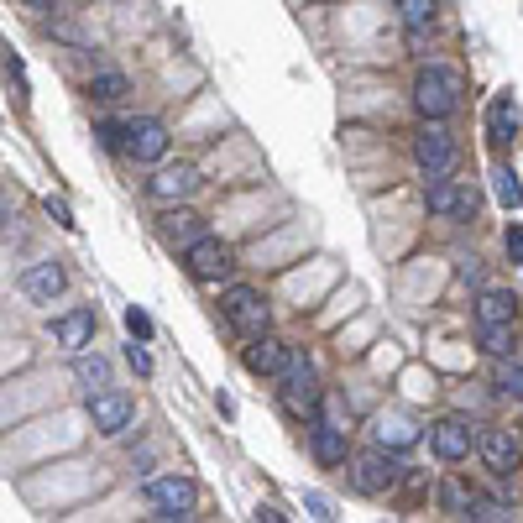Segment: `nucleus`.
Wrapping results in <instances>:
<instances>
[{
	"mask_svg": "<svg viewBox=\"0 0 523 523\" xmlns=\"http://www.w3.org/2000/svg\"><path fill=\"white\" fill-rule=\"evenodd\" d=\"M461 95H466V79L456 74V68H445V63L419 68V79H414V105H419V116H424V121H445V116H456Z\"/></svg>",
	"mask_w": 523,
	"mask_h": 523,
	"instance_id": "f257e3e1",
	"label": "nucleus"
},
{
	"mask_svg": "<svg viewBox=\"0 0 523 523\" xmlns=\"http://www.w3.org/2000/svg\"><path fill=\"white\" fill-rule=\"evenodd\" d=\"M220 314H225V325H231L236 335H246V340L267 335V299L257 288H246V283H231L220 293Z\"/></svg>",
	"mask_w": 523,
	"mask_h": 523,
	"instance_id": "f03ea898",
	"label": "nucleus"
},
{
	"mask_svg": "<svg viewBox=\"0 0 523 523\" xmlns=\"http://www.w3.org/2000/svg\"><path fill=\"white\" fill-rule=\"evenodd\" d=\"M283 403H288V414H299V419H320V382H314V361L304 351H293L288 356V367H283Z\"/></svg>",
	"mask_w": 523,
	"mask_h": 523,
	"instance_id": "7ed1b4c3",
	"label": "nucleus"
},
{
	"mask_svg": "<svg viewBox=\"0 0 523 523\" xmlns=\"http://www.w3.org/2000/svg\"><path fill=\"white\" fill-rule=\"evenodd\" d=\"M351 482H356V492L377 497V492H393L403 482V466L393 461V450L372 445V450H361V456L351 461Z\"/></svg>",
	"mask_w": 523,
	"mask_h": 523,
	"instance_id": "20e7f679",
	"label": "nucleus"
},
{
	"mask_svg": "<svg viewBox=\"0 0 523 523\" xmlns=\"http://www.w3.org/2000/svg\"><path fill=\"white\" fill-rule=\"evenodd\" d=\"M414 163L429 173V178H445L456 168V136H450L440 121H429L419 136H414Z\"/></svg>",
	"mask_w": 523,
	"mask_h": 523,
	"instance_id": "39448f33",
	"label": "nucleus"
},
{
	"mask_svg": "<svg viewBox=\"0 0 523 523\" xmlns=\"http://www.w3.org/2000/svg\"><path fill=\"white\" fill-rule=\"evenodd\" d=\"M184 262H189V278L194 283H220V278H231V246L215 241V236H199L194 246H184Z\"/></svg>",
	"mask_w": 523,
	"mask_h": 523,
	"instance_id": "423d86ee",
	"label": "nucleus"
},
{
	"mask_svg": "<svg viewBox=\"0 0 523 523\" xmlns=\"http://www.w3.org/2000/svg\"><path fill=\"white\" fill-rule=\"evenodd\" d=\"M476 456L487 461V471L492 476H518V466H523V450H518V440L508 435V429H482V435H476Z\"/></svg>",
	"mask_w": 523,
	"mask_h": 523,
	"instance_id": "0eeeda50",
	"label": "nucleus"
},
{
	"mask_svg": "<svg viewBox=\"0 0 523 523\" xmlns=\"http://www.w3.org/2000/svg\"><path fill=\"white\" fill-rule=\"evenodd\" d=\"M476 435H482V429H476L471 419L450 414V419H440V424H435V435H429V440H435V456H440V461L456 466V461H466L471 450H476Z\"/></svg>",
	"mask_w": 523,
	"mask_h": 523,
	"instance_id": "6e6552de",
	"label": "nucleus"
},
{
	"mask_svg": "<svg viewBox=\"0 0 523 523\" xmlns=\"http://www.w3.org/2000/svg\"><path fill=\"white\" fill-rule=\"evenodd\" d=\"M424 204H429V215H445V220H471L476 215V194L450 184V178H429Z\"/></svg>",
	"mask_w": 523,
	"mask_h": 523,
	"instance_id": "1a4fd4ad",
	"label": "nucleus"
},
{
	"mask_svg": "<svg viewBox=\"0 0 523 523\" xmlns=\"http://www.w3.org/2000/svg\"><path fill=\"white\" fill-rule=\"evenodd\" d=\"M142 497H147L157 513H189L194 497H199V487L189 482V476H152V482L142 487Z\"/></svg>",
	"mask_w": 523,
	"mask_h": 523,
	"instance_id": "9d476101",
	"label": "nucleus"
},
{
	"mask_svg": "<svg viewBox=\"0 0 523 523\" xmlns=\"http://www.w3.org/2000/svg\"><path fill=\"white\" fill-rule=\"evenodd\" d=\"M131 414H136V403H131V393H121V388H105V393L89 398V419H95L100 435H121V429L131 424Z\"/></svg>",
	"mask_w": 523,
	"mask_h": 523,
	"instance_id": "9b49d317",
	"label": "nucleus"
},
{
	"mask_svg": "<svg viewBox=\"0 0 523 523\" xmlns=\"http://www.w3.org/2000/svg\"><path fill=\"white\" fill-rule=\"evenodd\" d=\"M288 356H293V346H288V340H278V335H262V340H252V346H246V372H257V377H283Z\"/></svg>",
	"mask_w": 523,
	"mask_h": 523,
	"instance_id": "f8f14e48",
	"label": "nucleus"
},
{
	"mask_svg": "<svg viewBox=\"0 0 523 523\" xmlns=\"http://www.w3.org/2000/svg\"><path fill=\"white\" fill-rule=\"evenodd\" d=\"M126 152L136 157V163H163V152H168V126H163V121H131Z\"/></svg>",
	"mask_w": 523,
	"mask_h": 523,
	"instance_id": "ddd939ff",
	"label": "nucleus"
},
{
	"mask_svg": "<svg viewBox=\"0 0 523 523\" xmlns=\"http://www.w3.org/2000/svg\"><path fill=\"white\" fill-rule=\"evenodd\" d=\"M63 283H68V278H63L58 262H37V267L21 272V293H27L32 304H53L58 293H63Z\"/></svg>",
	"mask_w": 523,
	"mask_h": 523,
	"instance_id": "4468645a",
	"label": "nucleus"
},
{
	"mask_svg": "<svg viewBox=\"0 0 523 523\" xmlns=\"http://www.w3.org/2000/svg\"><path fill=\"white\" fill-rule=\"evenodd\" d=\"M309 450H314V461H320V466H340V461H346V429L330 424V419H314L309 424Z\"/></svg>",
	"mask_w": 523,
	"mask_h": 523,
	"instance_id": "2eb2a0df",
	"label": "nucleus"
},
{
	"mask_svg": "<svg viewBox=\"0 0 523 523\" xmlns=\"http://www.w3.org/2000/svg\"><path fill=\"white\" fill-rule=\"evenodd\" d=\"M152 199H163V204H173V199H189L194 189H199V168L194 163H178V168H163L152 178Z\"/></svg>",
	"mask_w": 523,
	"mask_h": 523,
	"instance_id": "dca6fc26",
	"label": "nucleus"
},
{
	"mask_svg": "<svg viewBox=\"0 0 523 523\" xmlns=\"http://www.w3.org/2000/svg\"><path fill=\"white\" fill-rule=\"evenodd\" d=\"M518 100H513V89H503V95H497L492 105H487V136H492V142L497 147H503V142H513V136H518Z\"/></svg>",
	"mask_w": 523,
	"mask_h": 523,
	"instance_id": "f3484780",
	"label": "nucleus"
},
{
	"mask_svg": "<svg viewBox=\"0 0 523 523\" xmlns=\"http://www.w3.org/2000/svg\"><path fill=\"white\" fill-rule=\"evenodd\" d=\"M476 325H518V299L508 288H487L476 299Z\"/></svg>",
	"mask_w": 523,
	"mask_h": 523,
	"instance_id": "a211bd4d",
	"label": "nucleus"
},
{
	"mask_svg": "<svg viewBox=\"0 0 523 523\" xmlns=\"http://www.w3.org/2000/svg\"><path fill=\"white\" fill-rule=\"evenodd\" d=\"M53 335H58V346L84 351L89 340H95V309H74V314H63V320L53 325Z\"/></svg>",
	"mask_w": 523,
	"mask_h": 523,
	"instance_id": "6ab92c4d",
	"label": "nucleus"
},
{
	"mask_svg": "<svg viewBox=\"0 0 523 523\" xmlns=\"http://www.w3.org/2000/svg\"><path fill=\"white\" fill-rule=\"evenodd\" d=\"M157 225H163V236H168V241H184V246L199 241V215L184 210V204H178V210H163V215H157Z\"/></svg>",
	"mask_w": 523,
	"mask_h": 523,
	"instance_id": "aec40b11",
	"label": "nucleus"
},
{
	"mask_svg": "<svg viewBox=\"0 0 523 523\" xmlns=\"http://www.w3.org/2000/svg\"><path fill=\"white\" fill-rule=\"evenodd\" d=\"M74 377H79V388L95 398V393L110 388V361H105L100 351H95V356H79V361H74Z\"/></svg>",
	"mask_w": 523,
	"mask_h": 523,
	"instance_id": "412c9836",
	"label": "nucleus"
},
{
	"mask_svg": "<svg viewBox=\"0 0 523 523\" xmlns=\"http://www.w3.org/2000/svg\"><path fill=\"white\" fill-rule=\"evenodd\" d=\"M126 74H121V68H100V74L95 79H89V95H95L100 105H116V100H126Z\"/></svg>",
	"mask_w": 523,
	"mask_h": 523,
	"instance_id": "4be33fe9",
	"label": "nucleus"
},
{
	"mask_svg": "<svg viewBox=\"0 0 523 523\" xmlns=\"http://www.w3.org/2000/svg\"><path fill=\"white\" fill-rule=\"evenodd\" d=\"M492 194H497V204H503V210H518V204H523V184H518V173H513L508 163L492 168Z\"/></svg>",
	"mask_w": 523,
	"mask_h": 523,
	"instance_id": "5701e85b",
	"label": "nucleus"
},
{
	"mask_svg": "<svg viewBox=\"0 0 523 523\" xmlns=\"http://www.w3.org/2000/svg\"><path fill=\"white\" fill-rule=\"evenodd\" d=\"M372 435H377V445H382V450H408V445L419 440V429H414V424H403V419H382V424L372 429Z\"/></svg>",
	"mask_w": 523,
	"mask_h": 523,
	"instance_id": "b1692460",
	"label": "nucleus"
},
{
	"mask_svg": "<svg viewBox=\"0 0 523 523\" xmlns=\"http://www.w3.org/2000/svg\"><path fill=\"white\" fill-rule=\"evenodd\" d=\"M492 388H497V398H513V403H523V367L518 361H497V372H492Z\"/></svg>",
	"mask_w": 523,
	"mask_h": 523,
	"instance_id": "393cba45",
	"label": "nucleus"
},
{
	"mask_svg": "<svg viewBox=\"0 0 523 523\" xmlns=\"http://www.w3.org/2000/svg\"><path fill=\"white\" fill-rule=\"evenodd\" d=\"M476 335H482V351L503 361L513 351V325H476Z\"/></svg>",
	"mask_w": 523,
	"mask_h": 523,
	"instance_id": "a878e982",
	"label": "nucleus"
},
{
	"mask_svg": "<svg viewBox=\"0 0 523 523\" xmlns=\"http://www.w3.org/2000/svg\"><path fill=\"white\" fill-rule=\"evenodd\" d=\"M398 11H403V27L419 37L429 21H435V0H398Z\"/></svg>",
	"mask_w": 523,
	"mask_h": 523,
	"instance_id": "bb28decb",
	"label": "nucleus"
},
{
	"mask_svg": "<svg viewBox=\"0 0 523 523\" xmlns=\"http://www.w3.org/2000/svg\"><path fill=\"white\" fill-rule=\"evenodd\" d=\"M95 136H100V147H105V152H126L131 126H121V121H100V126H95Z\"/></svg>",
	"mask_w": 523,
	"mask_h": 523,
	"instance_id": "cd10ccee",
	"label": "nucleus"
},
{
	"mask_svg": "<svg viewBox=\"0 0 523 523\" xmlns=\"http://www.w3.org/2000/svg\"><path fill=\"white\" fill-rule=\"evenodd\" d=\"M440 503H445V513H471L476 492H466L461 482H445V487H440Z\"/></svg>",
	"mask_w": 523,
	"mask_h": 523,
	"instance_id": "c85d7f7f",
	"label": "nucleus"
},
{
	"mask_svg": "<svg viewBox=\"0 0 523 523\" xmlns=\"http://www.w3.org/2000/svg\"><path fill=\"white\" fill-rule=\"evenodd\" d=\"M471 518H476V523H508V503H497V497H476V503H471Z\"/></svg>",
	"mask_w": 523,
	"mask_h": 523,
	"instance_id": "c756f323",
	"label": "nucleus"
},
{
	"mask_svg": "<svg viewBox=\"0 0 523 523\" xmlns=\"http://www.w3.org/2000/svg\"><path fill=\"white\" fill-rule=\"evenodd\" d=\"M126 330H131V340H152V314L147 309H126Z\"/></svg>",
	"mask_w": 523,
	"mask_h": 523,
	"instance_id": "7c9ffc66",
	"label": "nucleus"
},
{
	"mask_svg": "<svg viewBox=\"0 0 523 523\" xmlns=\"http://www.w3.org/2000/svg\"><path fill=\"white\" fill-rule=\"evenodd\" d=\"M304 508L320 518V523H335V508H330V497H320V492H304Z\"/></svg>",
	"mask_w": 523,
	"mask_h": 523,
	"instance_id": "2f4dec72",
	"label": "nucleus"
},
{
	"mask_svg": "<svg viewBox=\"0 0 523 523\" xmlns=\"http://www.w3.org/2000/svg\"><path fill=\"white\" fill-rule=\"evenodd\" d=\"M6 79H16V95H27V68H21L16 53H6Z\"/></svg>",
	"mask_w": 523,
	"mask_h": 523,
	"instance_id": "473e14b6",
	"label": "nucleus"
},
{
	"mask_svg": "<svg viewBox=\"0 0 523 523\" xmlns=\"http://www.w3.org/2000/svg\"><path fill=\"white\" fill-rule=\"evenodd\" d=\"M126 361H131V367L142 372V377L152 372V356H147V346H142V340H136V346H126Z\"/></svg>",
	"mask_w": 523,
	"mask_h": 523,
	"instance_id": "72a5a7b5",
	"label": "nucleus"
},
{
	"mask_svg": "<svg viewBox=\"0 0 523 523\" xmlns=\"http://www.w3.org/2000/svg\"><path fill=\"white\" fill-rule=\"evenodd\" d=\"M503 246H508V257H513V262H523V225H508Z\"/></svg>",
	"mask_w": 523,
	"mask_h": 523,
	"instance_id": "f704fd0d",
	"label": "nucleus"
},
{
	"mask_svg": "<svg viewBox=\"0 0 523 523\" xmlns=\"http://www.w3.org/2000/svg\"><path fill=\"white\" fill-rule=\"evenodd\" d=\"M48 215L63 225V231H74V215H68V204H63V199H48Z\"/></svg>",
	"mask_w": 523,
	"mask_h": 523,
	"instance_id": "c9c22d12",
	"label": "nucleus"
},
{
	"mask_svg": "<svg viewBox=\"0 0 523 523\" xmlns=\"http://www.w3.org/2000/svg\"><path fill=\"white\" fill-rule=\"evenodd\" d=\"M461 278H466V283H482V262H476V257L461 262Z\"/></svg>",
	"mask_w": 523,
	"mask_h": 523,
	"instance_id": "e433bc0d",
	"label": "nucleus"
},
{
	"mask_svg": "<svg viewBox=\"0 0 523 523\" xmlns=\"http://www.w3.org/2000/svg\"><path fill=\"white\" fill-rule=\"evenodd\" d=\"M257 518H262V523H288V518H283L278 508H272V503H262V508H257Z\"/></svg>",
	"mask_w": 523,
	"mask_h": 523,
	"instance_id": "4c0bfd02",
	"label": "nucleus"
},
{
	"mask_svg": "<svg viewBox=\"0 0 523 523\" xmlns=\"http://www.w3.org/2000/svg\"><path fill=\"white\" fill-rule=\"evenodd\" d=\"M147 523H189V513H157V518H147Z\"/></svg>",
	"mask_w": 523,
	"mask_h": 523,
	"instance_id": "58836bf2",
	"label": "nucleus"
},
{
	"mask_svg": "<svg viewBox=\"0 0 523 523\" xmlns=\"http://www.w3.org/2000/svg\"><path fill=\"white\" fill-rule=\"evenodd\" d=\"M32 6H53V0H32Z\"/></svg>",
	"mask_w": 523,
	"mask_h": 523,
	"instance_id": "ea45409f",
	"label": "nucleus"
}]
</instances>
